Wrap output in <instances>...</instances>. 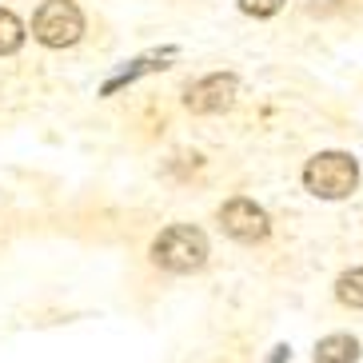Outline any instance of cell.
<instances>
[{"mask_svg":"<svg viewBox=\"0 0 363 363\" xmlns=\"http://www.w3.org/2000/svg\"><path fill=\"white\" fill-rule=\"evenodd\" d=\"M176 56V48H168V52H152V56H140V60H132L128 68H120L116 76H108L104 88H100V96H116L124 84H132V80H140L144 72H164L168 68V60Z\"/></svg>","mask_w":363,"mask_h":363,"instance_id":"6","label":"cell"},{"mask_svg":"<svg viewBox=\"0 0 363 363\" xmlns=\"http://www.w3.org/2000/svg\"><path fill=\"white\" fill-rule=\"evenodd\" d=\"M335 299L343 308H359L363 311V267H352L335 279Z\"/></svg>","mask_w":363,"mask_h":363,"instance_id":"8","label":"cell"},{"mask_svg":"<svg viewBox=\"0 0 363 363\" xmlns=\"http://www.w3.org/2000/svg\"><path fill=\"white\" fill-rule=\"evenodd\" d=\"M284 9V0H240V12L244 16H256V21H267Z\"/></svg>","mask_w":363,"mask_h":363,"instance_id":"10","label":"cell"},{"mask_svg":"<svg viewBox=\"0 0 363 363\" xmlns=\"http://www.w3.org/2000/svg\"><path fill=\"white\" fill-rule=\"evenodd\" d=\"M359 184V164L347 152H320L303 164V188L320 200H347Z\"/></svg>","mask_w":363,"mask_h":363,"instance_id":"2","label":"cell"},{"mask_svg":"<svg viewBox=\"0 0 363 363\" xmlns=\"http://www.w3.org/2000/svg\"><path fill=\"white\" fill-rule=\"evenodd\" d=\"M220 224H224V232L232 235V240H240V244H259V240H267V232H272L267 212L256 200H247V196H235V200H228L224 208H220Z\"/></svg>","mask_w":363,"mask_h":363,"instance_id":"5","label":"cell"},{"mask_svg":"<svg viewBox=\"0 0 363 363\" xmlns=\"http://www.w3.org/2000/svg\"><path fill=\"white\" fill-rule=\"evenodd\" d=\"M235 92H240V80L232 72H212L184 92V108L196 116H216V112H228L235 104Z\"/></svg>","mask_w":363,"mask_h":363,"instance_id":"4","label":"cell"},{"mask_svg":"<svg viewBox=\"0 0 363 363\" xmlns=\"http://www.w3.org/2000/svg\"><path fill=\"white\" fill-rule=\"evenodd\" d=\"M21 44H24L21 16H16V12H9V9H0V56L21 52Z\"/></svg>","mask_w":363,"mask_h":363,"instance_id":"9","label":"cell"},{"mask_svg":"<svg viewBox=\"0 0 363 363\" xmlns=\"http://www.w3.org/2000/svg\"><path fill=\"white\" fill-rule=\"evenodd\" d=\"M33 36L44 48H72L84 36V12L76 0H44L33 16Z\"/></svg>","mask_w":363,"mask_h":363,"instance_id":"3","label":"cell"},{"mask_svg":"<svg viewBox=\"0 0 363 363\" xmlns=\"http://www.w3.org/2000/svg\"><path fill=\"white\" fill-rule=\"evenodd\" d=\"M291 355V347H276V355H272V363H284Z\"/></svg>","mask_w":363,"mask_h":363,"instance_id":"11","label":"cell"},{"mask_svg":"<svg viewBox=\"0 0 363 363\" xmlns=\"http://www.w3.org/2000/svg\"><path fill=\"white\" fill-rule=\"evenodd\" d=\"M152 264L176 276L200 272L208 264V235L192 224H172L152 240Z\"/></svg>","mask_w":363,"mask_h":363,"instance_id":"1","label":"cell"},{"mask_svg":"<svg viewBox=\"0 0 363 363\" xmlns=\"http://www.w3.org/2000/svg\"><path fill=\"white\" fill-rule=\"evenodd\" d=\"M359 359V343L352 335H328L315 343V363H355Z\"/></svg>","mask_w":363,"mask_h":363,"instance_id":"7","label":"cell"}]
</instances>
